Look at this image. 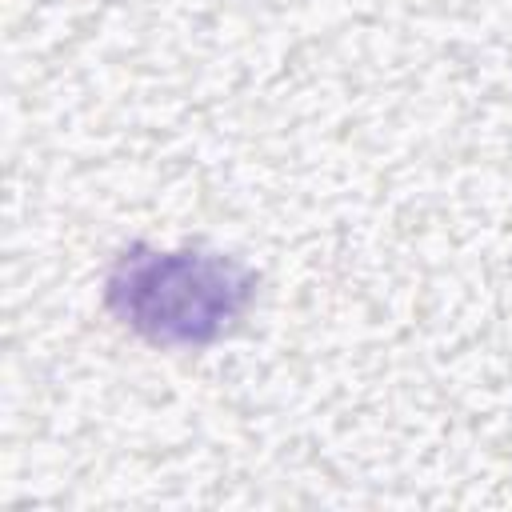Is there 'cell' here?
<instances>
[{
    "mask_svg": "<svg viewBox=\"0 0 512 512\" xmlns=\"http://www.w3.org/2000/svg\"><path fill=\"white\" fill-rule=\"evenodd\" d=\"M112 300L136 328L156 340H204L236 320L248 300V280L228 260L156 252L120 264Z\"/></svg>",
    "mask_w": 512,
    "mask_h": 512,
    "instance_id": "cell-1",
    "label": "cell"
}]
</instances>
